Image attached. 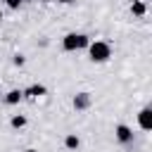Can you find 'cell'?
Returning <instances> with one entry per match:
<instances>
[{"label":"cell","instance_id":"6da1fadb","mask_svg":"<svg viewBox=\"0 0 152 152\" xmlns=\"http://www.w3.org/2000/svg\"><path fill=\"white\" fill-rule=\"evenodd\" d=\"M88 45H90V38H88L86 33H66V36L62 38V48H64L66 52L83 50V48H88Z\"/></svg>","mask_w":152,"mask_h":152},{"label":"cell","instance_id":"7a4b0ae2","mask_svg":"<svg viewBox=\"0 0 152 152\" xmlns=\"http://www.w3.org/2000/svg\"><path fill=\"white\" fill-rule=\"evenodd\" d=\"M88 52H90V59L93 62H107L109 55H112V48L104 40H95V43L88 45Z\"/></svg>","mask_w":152,"mask_h":152},{"label":"cell","instance_id":"3957f363","mask_svg":"<svg viewBox=\"0 0 152 152\" xmlns=\"http://www.w3.org/2000/svg\"><path fill=\"white\" fill-rule=\"evenodd\" d=\"M114 135H116V140H119L121 145H128V142L133 140V131H131L126 124H119V126L114 128Z\"/></svg>","mask_w":152,"mask_h":152},{"label":"cell","instance_id":"277c9868","mask_svg":"<svg viewBox=\"0 0 152 152\" xmlns=\"http://www.w3.org/2000/svg\"><path fill=\"white\" fill-rule=\"evenodd\" d=\"M138 126H140L142 131H150V128H152V109H150V107H142V109H140V114H138Z\"/></svg>","mask_w":152,"mask_h":152},{"label":"cell","instance_id":"5b68a950","mask_svg":"<svg viewBox=\"0 0 152 152\" xmlns=\"http://www.w3.org/2000/svg\"><path fill=\"white\" fill-rule=\"evenodd\" d=\"M24 93V97H31V100H36V97H43L45 93H48V88L43 86V83H33V86H28L26 90H21Z\"/></svg>","mask_w":152,"mask_h":152},{"label":"cell","instance_id":"8992f818","mask_svg":"<svg viewBox=\"0 0 152 152\" xmlns=\"http://www.w3.org/2000/svg\"><path fill=\"white\" fill-rule=\"evenodd\" d=\"M90 107V93H76L74 95V109H88Z\"/></svg>","mask_w":152,"mask_h":152},{"label":"cell","instance_id":"52a82bcc","mask_svg":"<svg viewBox=\"0 0 152 152\" xmlns=\"http://www.w3.org/2000/svg\"><path fill=\"white\" fill-rule=\"evenodd\" d=\"M21 97H24V93L14 88V90H10V93L5 95V102H7V104H19V102H21Z\"/></svg>","mask_w":152,"mask_h":152},{"label":"cell","instance_id":"ba28073f","mask_svg":"<svg viewBox=\"0 0 152 152\" xmlns=\"http://www.w3.org/2000/svg\"><path fill=\"white\" fill-rule=\"evenodd\" d=\"M131 12H133L135 17H142V14L147 12V5H145L142 0H135V2H131Z\"/></svg>","mask_w":152,"mask_h":152},{"label":"cell","instance_id":"9c48e42d","mask_svg":"<svg viewBox=\"0 0 152 152\" xmlns=\"http://www.w3.org/2000/svg\"><path fill=\"white\" fill-rule=\"evenodd\" d=\"M64 145H66L69 150H78V145H81V140H78V135H76V133H69V135L64 138Z\"/></svg>","mask_w":152,"mask_h":152},{"label":"cell","instance_id":"30bf717a","mask_svg":"<svg viewBox=\"0 0 152 152\" xmlns=\"http://www.w3.org/2000/svg\"><path fill=\"white\" fill-rule=\"evenodd\" d=\"M10 124H12V128H24V126H26V116H21V114H14V116L10 119Z\"/></svg>","mask_w":152,"mask_h":152},{"label":"cell","instance_id":"8fae6325","mask_svg":"<svg viewBox=\"0 0 152 152\" xmlns=\"http://www.w3.org/2000/svg\"><path fill=\"white\" fill-rule=\"evenodd\" d=\"M21 2H24V0H5V5H7L10 10H19V7H21Z\"/></svg>","mask_w":152,"mask_h":152},{"label":"cell","instance_id":"7c38bea8","mask_svg":"<svg viewBox=\"0 0 152 152\" xmlns=\"http://www.w3.org/2000/svg\"><path fill=\"white\" fill-rule=\"evenodd\" d=\"M12 62H14V66H24V62H26V59H24V55H14V59H12Z\"/></svg>","mask_w":152,"mask_h":152},{"label":"cell","instance_id":"4fadbf2b","mask_svg":"<svg viewBox=\"0 0 152 152\" xmlns=\"http://www.w3.org/2000/svg\"><path fill=\"white\" fill-rule=\"evenodd\" d=\"M55 2H62V5H71V2H76V0H55Z\"/></svg>","mask_w":152,"mask_h":152},{"label":"cell","instance_id":"5bb4252c","mask_svg":"<svg viewBox=\"0 0 152 152\" xmlns=\"http://www.w3.org/2000/svg\"><path fill=\"white\" fill-rule=\"evenodd\" d=\"M24 152H38V150H33V147H28V150H24Z\"/></svg>","mask_w":152,"mask_h":152},{"label":"cell","instance_id":"9a60e30c","mask_svg":"<svg viewBox=\"0 0 152 152\" xmlns=\"http://www.w3.org/2000/svg\"><path fill=\"white\" fill-rule=\"evenodd\" d=\"M43 2H55V0H43Z\"/></svg>","mask_w":152,"mask_h":152},{"label":"cell","instance_id":"2e32d148","mask_svg":"<svg viewBox=\"0 0 152 152\" xmlns=\"http://www.w3.org/2000/svg\"><path fill=\"white\" fill-rule=\"evenodd\" d=\"M0 24H2V12H0Z\"/></svg>","mask_w":152,"mask_h":152},{"label":"cell","instance_id":"e0dca14e","mask_svg":"<svg viewBox=\"0 0 152 152\" xmlns=\"http://www.w3.org/2000/svg\"><path fill=\"white\" fill-rule=\"evenodd\" d=\"M131 2H135V0H131Z\"/></svg>","mask_w":152,"mask_h":152}]
</instances>
